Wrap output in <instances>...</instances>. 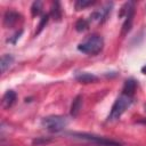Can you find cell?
Returning a JSON list of instances; mask_svg holds the SVG:
<instances>
[{
	"mask_svg": "<svg viewBox=\"0 0 146 146\" xmlns=\"http://www.w3.org/2000/svg\"><path fill=\"white\" fill-rule=\"evenodd\" d=\"M104 46V40L100 35L92 34L86 38L82 42L79 43L78 49L79 51L87 54V55H97L98 52L102 51Z\"/></svg>",
	"mask_w": 146,
	"mask_h": 146,
	"instance_id": "1",
	"label": "cell"
},
{
	"mask_svg": "<svg viewBox=\"0 0 146 146\" xmlns=\"http://www.w3.org/2000/svg\"><path fill=\"white\" fill-rule=\"evenodd\" d=\"M131 104H132V97L122 94L121 96H119L115 99V102H114V104H113V106L111 108V112L108 114L107 120L108 121L119 120L121 117V115L125 112V110H128L131 106Z\"/></svg>",
	"mask_w": 146,
	"mask_h": 146,
	"instance_id": "2",
	"label": "cell"
},
{
	"mask_svg": "<svg viewBox=\"0 0 146 146\" xmlns=\"http://www.w3.org/2000/svg\"><path fill=\"white\" fill-rule=\"evenodd\" d=\"M68 124V120L62 115H49L42 119L41 125L49 132H59Z\"/></svg>",
	"mask_w": 146,
	"mask_h": 146,
	"instance_id": "3",
	"label": "cell"
},
{
	"mask_svg": "<svg viewBox=\"0 0 146 146\" xmlns=\"http://www.w3.org/2000/svg\"><path fill=\"white\" fill-rule=\"evenodd\" d=\"M68 135L72 136L73 138L86 140V141H90V143H94V144L100 145V146H122L120 143H117L115 140L107 139L105 137H99V136L86 133V132H68Z\"/></svg>",
	"mask_w": 146,
	"mask_h": 146,
	"instance_id": "4",
	"label": "cell"
},
{
	"mask_svg": "<svg viewBox=\"0 0 146 146\" xmlns=\"http://www.w3.org/2000/svg\"><path fill=\"white\" fill-rule=\"evenodd\" d=\"M123 9L125 11V19L123 22L122 25V34H127L131 26H132V21H133V14H135V9H133V3L132 2H127L123 6Z\"/></svg>",
	"mask_w": 146,
	"mask_h": 146,
	"instance_id": "5",
	"label": "cell"
},
{
	"mask_svg": "<svg viewBox=\"0 0 146 146\" xmlns=\"http://www.w3.org/2000/svg\"><path fill=\"white\" fill-rule=\"evenodd\" d=\"M112 7H113V3H107L105 5L102 9L92 13L90 15V19L91 21H96V22H99V23H103L107 19L108 15L111 14V10H112Z\"/></svg>",
	"mask_w": 146,
	"mask_h": 146,
	"instance_id": "6",
	"label": "cell"
},
{
	"mask_svg": "<svg viewBox=\"0 0 146 146\" xmlns=\"http://www.w3.org/2000/svg\"><path fill=\"white\" fill-rule=\"evenodd\" d=\"M19 18H21V15L18 13L14 10H7L3 16V25L6 27H11L18 22Z\"/></svg>",
	"mask_w": 146,
	"mask_h": 146,
	"instance_id": "7",
	"label": "cell"
},
{
	"mask_svg": "<svg viewBox=\"0 0 146 146\" xmlns=\"http://www.w3.org/2000/svg\"><path fill=\"white\" fill-rule=\"evenodd\" d=\"M16 92L14 91V90H8V91H6L5 92V95H3V97H2V107L5 108V110H8V108H10L14 104H15V102H16Z\"/></svg>",
	"mask_w": 146,
	"mask_h": 146,
	"instance_id": "8",
	"label": "cell"
},
{
	"mask_svg": "<svg viewBox=\"0 0 146 146\" xmlns=\"http://www.w3.org/2000/svg\"><path fill=\"white\" fill-rule=\"evenodd\" d=\"M75 80L80 83H92L96 82L98 80V78L91 73H87V72H81V73H76L75 74Z\"/></svg>",
	"mask_w": 146,
	"mask_h": 146,
	"instance_id": "9",
	"label": "cell"
},
{
	"mask_svg": "<svg viewBox=\"0 0 146 146\" xmlns=\"http://www.w3.org/2000/svg\"><path fill=\"white\" fill-rule=\"evenodd\" d=\"M81 107H82V96H81V95H78V96L73 99V102H72V104H71V108H70V114H71V116L76 117V116L79 115L80 111H81Z\"/></svg>",
	"mask_w": 146,
	"mask_h": 146,
	"instance_id": "10",
	"label": "cell"
},
{
	"mask_svg": "<svg viewBox=\"0 0 146 146\" xmlns=\"http://www.w3.org/2000/svg\"><path fill=\"white\" fill-rule=\"evenodd\" d=\"M14 63V57L10 54H5L1 56L0 59V67H1V73H5Z\"/></svg>",
	"mask_w": 146,
	"mask_h": 146,
	"instance_id": "11",
	"label": "cell"
},
{
	"mask_svg": "<svg viewBox=\"0 0 146 146\" xmlns=\"http://www.w3.org/2000/svg\"><path fill=\"white\" fill-rule=\"evenodd\" d=\"M136 87H137V83L133 79H128L125 82H124V86H123V95H127V96H130L132 97V95L135 94L136 91Z\"/></svg>",
	"mask_w": 146,
	"mask_h": 146,
	"instance_id": "12",
	"label": "cell"
},
{
	"mask_svg": "<svg viewBox=\"0 0 146 146\" xmlns=\"http://www.w3.org/2000/svg\"><path fill=\"white\" fill-rule=\"evenodd\" d=\"M50 15L55 21H60V18H62V9H60V6H59V2L56 1V2L52 3L51 10H50Z\"/></svg>",
	"mask_w": 146,
	"mask_h": 146,
	"instance_id": "13",
	"label": "cell"
},
{
	"mask_svg": "<svg viewBox=\"0 0 146 146\" xmlns=\"http://www.w3.org/2000/svg\"><path fill=\"white\" fill-rule=\"evenodd\" d=\"M94 3H95V1H91V0H78V1H75L74 7L76 10H81V9H84L86 7L94 5Z\"/></svg>",
	"mask_w": 146,
	"mask_h": 146,
	"instance_id": "14",
	"label": "cell"
},
{
	"mask_svg": "<svg viewBox=\"0 0 146 146\" xmlns=\"http://www.w3.org/2000/svg\"><path fill=\"white\" fill-rule=\"evenodd\" d=\"M88 26H89V23H88L86 19H83V18L79 19V21L75 23V30H76L78 32H83V31H86V30L88 29Z\"/></svg>",
	"mask_w": 146,
	"mask_h": 146,
	"instance_id": "15",
	"label": "cell"
},
{
	"mask_svg": "<svg viewBox=\"0 0 146 146\" xmlns=\"http://www.w3.org/2000/svg\"><path fill=\"white\" fill-rule=\"evenodd\" d=\"M41 9H42V2L41 1H34L32 3V7H31V13H32V16H36L41 13Z\"/></svg>",
	"mask_w": 146,
	"mask_h": 146,
	"instance_id": "16",
	"label": "cell"
},
{
	"mask_svg": "<svg viewBox=\"0 0 146 146\" xmlns=\"http://www.w3.org/2000/svg\"><path fill=\"white\" fill-rule=\"evenodd\" d=\"M49 16H50V15L46 14V15H43V16L41 17V21H40V23H39V25H38V30H36V32H35V34H39V33L43 30V27L46 26V24H47L48 21H49Z\"/></svg>",
	"mask_w": 146,
	"mask_h": 146,
	"instance_id": "17",
	"label": "cell"
},
{
	"mask_svg": "<svg viewBox=\"0 0 146 146\" xmlns=\"http://www.w3.org/2000/svg\"><path fill=\"white\" fill-rule=\"evenodd\" d=\"M51 139H49V138H36V139H34L32 143H33V145H41V144H47V143H49Z\"/></svg>",
	"mask_w": 146,
	"mask_h": 146,
	"instance_id": "18",
	"label": "cell"
},
{
	"mask_svg": "<svg viewBox=\"0 0 146 146\" xmlns=\"http://www.w3.org/2000/svg\"><path fill=\"white\" fill-rule=\"evenodd\" d=\"M141 71H143V72H144V73H145V74H146V66H144V67H143V68H141Z\"/></svg>",
	"mask_w": 146,
	"mask_h": 146,
	"instance_id": "19",
	"label": "cell"
}]
</instances>
